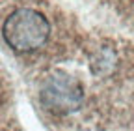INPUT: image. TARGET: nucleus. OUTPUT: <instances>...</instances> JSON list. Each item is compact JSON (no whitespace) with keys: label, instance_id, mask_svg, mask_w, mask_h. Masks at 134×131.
Listing matches in <instances>:
<instances>
[{"label":"nucleus","instance_id":"1","mask_svg":"<svg viewBox=\"0 0 134 131\" xmlns=\"http://www.w3.org/2000/svg\"><path fill=\"white\" fill-rule=\"evenodd\" d=\"M50 36V23L45 15L32 8L13 9L4 24L2 38L6 45L17 53H34L41 49Z\"/></svg>","mask_w":134,"mask_h":131},{"label":"nucleus","instance_id":"2","mask_svg":"<svg viewBox=\"0 0 134 131\" xmlns=\"http://www.w3.org/2000/svg\"><path fill=\"white\" fill-rule=\"evenodd\" d=\"M39 101L52 114H71L82 107L84 86L71 73L52 71L39 86Z\"/></svg>","mask_w":134,"mask_h":131}]
</instances>
